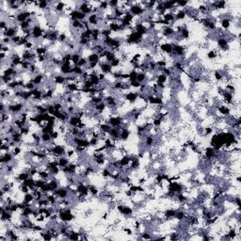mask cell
Segmentation results:
<instances>
[{"label":"cell","instance_id":"obj_26","mask_svg":"<svg viewBox=\"0 0 241 241\" xmlns=\"http://www.w3.org/2000/svg\"><path fill=\"white\" fill-rule=\"evenodd\" d=\"M218 56V52L216 50H211L207 53V58L209 59H214Z\"/></svg>","mask_w":241,"mask_h":241},{"label":"cell","instance_id":"obj_16","mask_svg":"<svg viewBox=\"0 0 241 241\" xmlns=\"http://www.w3.org/2000/svg\"><path fill=\"white\" fill-rule=\"evenodd\" d=\"M35 201V198L32 194V192H28V193H26L24 198H23V202H25L26 203H28V204H32Z\"/></svg>","mask_w":241,"mask_h":241},{"label":"cell","instance_id":"obj_20","mask_svg":"<svg viewBox=\"0 0 241 241\" xmlns=\"http://www.w3.org/2000/svg\"><path fill=\"white\" fill-rule=\"evenodd\" d=\"M87 59H88L89 63H93V62L100 63V56H99L98 54H96V53H91Z\"/></svg>","mask_w":241,"mask_h":241},{"label":"cell","instance_id":"obj_21","mask_svg":"<svg viewBox=\"0 0 241 241\" xmlns=\"http://www.w3.org/2000/svg\"><path fill=\"white\" fill-rule=\"evenodd\" d=\"M80 59H81V55H80L79 53H75V52H74V53L72 54V59H71V61H72L73 65H74V66H76L77 64H78V62H79Z\"/></svg>","mask_w":241,"mask_h":241},{"label":"cell","instance_id":"obj_24","mask_svg":"<svg viewBox=\"0 0 241 241\" xmlns=\"http://www.w3.org/2000/svg\"><path fill=\"white\" fill-rule=\"evenodd\" d=\"M84 73V69L79 67V66H74L73 67V74L72 75H82Z\"/></svg>","mask_w":241,"mask_h":241},{"label":"cell","instance_id":"obj_8","mask_svg":"<svg viewBox=\"0 0 241 241\" xmlns=\"http://www.w3.org/2000/svg\"><path fill=\"white\" fill-rule=\"evenodd\" d=\"M124 100L127 101V102H130V103H135L139 98V93H134V91H128L124 96Z\"/></svg>","mask_w":241,"mask_h":241},{"label":"cell","instance_id":"obj_3","mask_svg":"<svg viewBox=\"0 0 241 241\" xmlns=\"http://www.w3.org/2000/svg\"><path fill=\"white\" fill-rule=\"evenodd\" d=\"M69 17H70V19L72 20V21H74V20L84 21V20H86L88 18L86 14L82 13L78 10H74L73 11H71V13L69 14Z\"/></svg>","mask_w":241,"mask_h":241},{"label":"cell","instance_id":"obj_25","mask_svg":"<svg viewBox=\"0 0 241 241\" xmlns=\"http://www.w3.org/2000/svg\"><path fill=\"white\" fill-rule=\"evenodd\" d=\"M138 74L139 72L138 71H135V70H131L129 72V81H136L137 80V77H138Z\"/></svg>","mask_w":241,"mask_h":241},{"label":"cell","instance_id":"obj_10","mask_svg":"<svg viewBox=\"0 0 241 241\" xmlns=\"http://www.w3.org/2000/svg\"><path fill=\"white\" fill-rule=\"evenodd\" d=\"M87 19H88L87 21L89 22L90 26H94L96 27L99 24V17L96 12H93L91 14H90Z\"/></svg>","mask_w":241,"mask_h":241},{"label":"cell","instance_id":"obj_18","mask_svg":"<svg viewBox=\"0 0 241 241\" xmlns=\"http://www.w3.org/2000/svg\"><path fill=\"white\" fill-rule=\"evenodd\" d=\"M176 209L174 208H169V209H167L166 211H164V217L165 218H168V219H172L174 218L175 214H176Z\"/></svg>","mask_w":241,"mask_h":241},{"label":"cell","instance_id":"obj_9","mask_svg":"<svg viewBox=\"0 0 241 241\" xmlns=\"http://www.w3.org/2000/svg\"><path fill=\"white\" fill-rule=\"evenodd\" d=\"M131 135V131L129 128H126V127L120 126V140L125 141L129 139Z\"/></svg>","mask_w":241,"mask_h":241},{"label":"cell","instance_id":"obj_12","mask_svg":"<svg viewBox=\"0 0 241 241\" xmlns=\"http://www.w3.org/2000/svg\"><path fill=\"white\" fill-rule=\"evenodd\" d=\"M232 25V18L231 17H223L221 20V26L223 30H227L230 28Z\"/></svg>","mask_w":241,"mask_h":241},{"label":"cell","instance_id":"obj_4","mask_svg":"<svg viewBox=\"0 0 241 241\" xmlns=\"http://www.w3.org/2000/svg\"><path fill=\"white\" fill-rule=\"evenodd\" d=\"M159 49L162 51V53H165L166 55H171L173 51V44L172 42H163V44H160Z\"/></svg>","mask_w":241,"mask_h":241},{"label":"cell","instance_id":"obj_7","mask_svg":"<svg viewBox=\"0 0 241 241\" xmlns=\"http://www.w3.org/2000/svg\"><path fill=\"white\" fill-rule=\"evenodd\" d=\"M81 122H82V119L80 117L76 116V115H73V116H71L70 119L68 120L67 124L69 125V127H77V125H78Z\"/></svg>","mask_w":241,"mask_h":241},{"label":"cell","instance_id":"obj_17","mask_svg":"<svg viewBox=\"0 0 241 241\" xmlns=\"http://www.w3.org/2000/svg\"><path fill=\"white\" fill-rule=\"evenodd\" d=\"M41 142L42 143H50L53 140L51 138V135L49 133H41Z\"/></svg>","mask_w":241,"mask_h":241},{"label":"cell","instance_id":"obj_29","mask_svg":"<svg viewBox=\"0 0 241 241\" xmlns=\"http://www.w3.org/2000/svg\"><path fill=\"white\" fill-rule=\"evenodd\" d=\"M141 86V83H139V81H131L130 82V87L131 88H135V89H139Z\"/></svg>","mask_w":241,"mask_h":241},{"label":"cell","instance_id":"obj_23","mask_svg":"<svg viewBox=\"0 0 241 241\" xmlns=\"http://www.w3.org/2000/svg\"><path fill=\"white\" fill-rule=\"evenodd\" d=\"M89 65V61H88V59L87 58H84V56H81V59L78 62V64H77V66H79L81 68H87Z\"/></svg>","mask_w":241,"mask_h":241},{"label":"cell","instance_id":"obj_19","mask_svg":"<svg viewBox=\"0 0 241 241\" xmlns=\"http://www.w3.org/2000/svg\"><path fill=\"white\" fill-rule=\"evenodd\" d=\"M98 125H99V128H100V130L102 132H105V133H107V134H108L109 131L112 128V126L108 123H101V124H99Z\"/></svg>","mask_w":241,"mask_h":241},{"label":"cell","instance_id":"obj_1","mask_svg":"<svg viewBox=\"0 0 241 241\" xmlns=\"http://www.w3.org/2000/svg\"><path fill=\"white\" fill-rule=\"evenodd\" d=\"M143 40V36H141L140 34L137 33L136 31H132L129 35L124 38V41L126 44H140Z\"/></svg>","mask_w":241,"mask_h":241},{"label":"cell","instance_id":"obj_14","mask_svg":"<svg viewBox=\"0 0 241 241\" xmlns=\"http://www.w3.org/2000/svg\"><path fill=\"white\" fill-rule=\"evenodd\" d=\"M168 80H169V77L163 73H159L155 75V82L157 84H166Z\"/></svg>","mask_w":241,"mask_h":241},{"label":"cell","instance_id":"obj_15","mask_svg":"<svg viewBox=\"0 0 241 241\" xmlns=\"http://www.w3.org/2000/svg\"><path fill=\"white\" fill-rule=\"evenodd\" d=\"M58 163H59V167L60 169H63V168H65L69 165V163H70V159L68 157H60L58 158Z\"/></svg>","mask_w":241,"mask_h":241},{"label":"cell","instance_id":"obj_2","mask_svg":"<svg viewBox=\"0 0 241 241\" xmlns=\"http://www.w3.org/2000/svg\"><path fill=\"white\" fill-rule=\"evenodd\" d=\"M116 209L118 210L119 213H120V214L124 215V216H126V217H131L134 214V209L132 207L128 206V205L117 203Z\"/></svg>","mask_w":241,"mask_h":241},{"label":"cell","instance_id":"obj_11","mask_svg":"<svg viewBox=\"0 0 241 241\" xmlns=\"http://www.w3.org/2000/svg\"><path fill=\"white\" fill-rule=\"evenodd\" d=\"M134 31H136L137 33L140 34L141 36H143V35H146L148 33V29H147L146 26L142 23H139V24H137L136 26H135Z\"/></svg>","mask_w":241,"mask_h":241},{"label":"cell","instance_id":"obj_5","mask_svg":"<svg viewBox=\"0 0 241 241\" xmlns=\"http://www.w3.org/2000/svg\"><path fill=\"white\" fill-rule=\"evenodd\" d=\"M14 161V155L11 152H8L1 155V164H11Z\"/></svg>","mask_w":241,"mask_h":241},{"label":"cell","instance_id":"obj_28","mask_svg":"<svg viewBox=\"0 0 241 241\" xmlns=\"http://www.w3.org/2000/svg\"><path fill=\"white\" fill-rule=\"evenodd\" d=\"M119 5V1H116V0H111V1L108 2V6H109V8L113 9L114 10L115 8H117Z\"/></svg>","mask_w":241,"mask_h":241},{"label":"cell","instance_id":"obj_13","mask_svg":"<svg viewBox=\"0 0 241 241\" xmlns=\"http://www.w3.org/2000/svg\"><path fill=\"white\" fill-rule=\"evenodd\" d=\"M54 82L56 85H65L66 84V76H64L63 75H56L54 76Z\"/></svg>","mask_w":241,"mask_h":241},{"label":"cell","instance_id":"obj_22","mask_svg":"<svg viewBox=\"0 0 241 241\" xmlns=\"http://www.w3.org/2000/svg\"><path fill=\"white\" fill-rule=\"evenodd\" d=\"M137 81H139L141 84H143V82H147V77H146L145 72H139L138 77H137Z\"/></svg>","mask_w":241,"mask_h":241},{"label":"cell","instance_id":"obj_6","mask_svg":"<svg viewBox=\"0 0 241 241\" xmlns=\"http://www.w3.org/2000/svg\"><path fill=\"white\" fill-rule=\"evenodd\" d=\"M99 69H100L101 73L105 75H109L112 73L113 68L108 62H103V63H99Z\"/></svg>","mask_w":241,"mask_h":241},{"label":"cell","instance_id":"obj_27","mask_svg":"<svg viewBox=\"0 0 241 241\" xmlns=\"http://www.w3.org/2000/svg\"><path fill=\"white\" fill-rule=\"evenodd\" d=\"M56 109L54 108V105L51 104V105H49L48 107H47V113L49 115H51V116H54V113H55Z\"/></svg>","mask_w":241,"mask_h":241},{"label":"cell","instance_id":"obj_30","mask_svg":"<svg viewBox=\"0 0 241 241\" xmlns=\"http://www.w3.org/2000/svg\"><path fill=\"white\" fill-rule=\"evenodd\" d=\"M124 233H127V235H129V236H130V235H132V233H133L132 230H131L130 228H127V227H126V228H124Z\"/></svg>","mask_w":241,"mask_h":241}]
</instances>
